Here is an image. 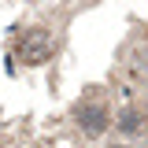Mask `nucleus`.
I'll list each match as a JSON object with an SVG mask.
<instances>
[{
  "label": "nucleus",
  "mask_w": 148,
  "mask_h": 148,
  "mask_svg": "<svg viewBox=\"0 0 148 148\" xmlns=\"http://www.w3.org/2000/svg\"><path fill=\"white\" fill-rule=\"evenodd\" d=\"M52 37L45 34V30H26V34L18 37V59H22V63H30V67H34V63H41V59H48V56H52Z\"/></svg>",
  "instance_id": "1"
},
{
  "label": "nucleus",
  "mask_w": 148,
  "mask_h": 148,
  "mask_svg": "<svg viewBox=\"0 0 148 148\" xmlns=\"http://www.w3.org/2000/svg\"><path fill=\"white\" fill-rule=\"evenodd\" d=\"M74 119H78V126L85 130L89 137H100L104 130H108V108L92 96V100H82L78 108H74Z\"/></svg>",
  "instance_id": "2"
},
{
  "label": "nucleus",
  "mask_w": 148,
  "mask_h": 148,
  "mask_svg": "<svg viewBox=\"0 0 148 148\" xmlns=\"http://www.w3.org/2000/svg\"><path fill=\"white\" fill-rule=\"evenodd\" d=\"M122 130H126V133H137V130H141V119H137V111H122Z\"/></svg>",
  "instance_id": "3"
}]
</instances>
